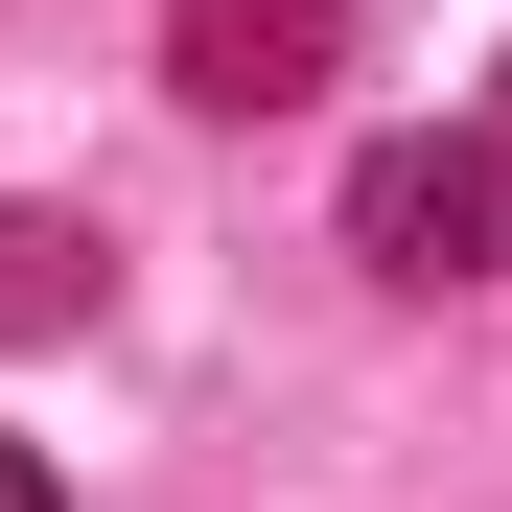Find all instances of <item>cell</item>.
<instances>
[{
	"mask_svg": "<svg viewBox=\"0 0 512 512\" xmlns=\"http://www.w3.org/2000/svg\"><path fill=\"white\" fill-rule=\"evenodd\" d=\"M0 512H47V466H24V443H0Z\"/></svg>",
	"mask_w": 512,
	"mask_h": 512,
	"instance_id": "3",
	"label": "cell"
},
{
	"mask_svg": "<svg viewBox=\"0 0 512 512\" xmlns=\"http://www.w3.org/2000/svg\"><path fill=\"white\" fill-rule=\"evenodd\" d=\"M163 47H187L210 117H303L326 94V0H163Z\"/></svg>",
	"mask_w": 512,
	"mask_h": 512,
	"instance_id": "2",
	"label": "cell"
},
{
	"mask_svg": "<svg viewBox=\"0 0 512 512\" xmlns=\"http://www.w3.org/2000/svg\"><path fill=\"white\" fill-rule=\"evenodd\" d=\"M350 256H373V280H512V117L373 140L350 163Z\"/></svg>",
	"mask_w": 512,
	"mask_h": 512,
	"instance_id": "1",
	"label": "cell"
}]
</instances>
